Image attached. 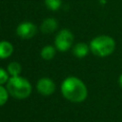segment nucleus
Here are the masks:
<instances>
[{"label":"nucleus","mask_w":122,"mask_h":122,"mask_svg":"<svg viewBox=\"0 0 122 122\" xmlns=\"http://www.w3.org/2000/svg\"><path fill=\"white\" fill-rule=\"evenodd\" d=\"M62 95L72 103H81L88 96L85 83L76 76H68L61 84Z\"/></svg>","instance_id":"obj_1"},{"label":"nucleus","mask_w":122,"mask_h":122,"mask_svg":"<svg viewBox=\"0 0 122 122\" xmlns=\"http://www.w3.org/2000/svg\"><path fill=\"white\" fill-rule=\"evenodd\" d=\"M6 88L12 97L16 99H25L31 93V84L26 78L18 76H10L6 84Z\"/></svg>","instance_id":"obj_2"},{"label":"nucleus","mask_w":122,"mask_h":122,"mask_svg":"<svg viewBox=\"0 0 122 122\" xmlns=\"http://www.w3.org/2000/svg\"><path fill=\"white\" fill-rule=\"evenodd\" d=\"M89 45L91 51L98 57L110 56L115 50L114 39L112 36L106 34L95 36L92 39Z\"/></svg>","instance_id":"obj_3"},{"label":"nucleus","mask_w":122,"mask_h":122,"mask_svg":"<svg viewBox=\"0 0 122 122\" xmlns=\"http://www.w3.org/2000/svg\"><path fill=\"white\" fill-rule=\"evenodd\" d=\"M73 43V34L68 29H63L58 31L54 39L55 48L60 51H68Z\"/></svg>","instance_id":"obj_4"},{"label":"nucleus","mask_w":122,"mask_h":122,"mask_svg":"<svg viewBox=\"0 0 122 122\" xmlns=\"http://www.w3.org/2000/svg\"><path fill=\"white\" fill-rule=\"evenodd\" d=\"M37 32L36 26L31 22H22L16 29L17 35L22 39H30Z\"/></svg>","instance_id":"obj_5"},{"label":"nucleus","mask_w":122,"mask_h":122,"mask_svg":"<svg viewBox=\"0 0 122 122\" xmlns=\"http://www.w3.org/2000/svg\"><path fill=\"white\" fill-rule=\"evenodd\" d=\"M36 90L40 94L44 96H49L54 92L55 84L51 78L42 77L36 83Z\"/></svg>","instance_id":"obj_6"},{"label":"nucleus","mask_w":122,"mask_h":122,"mask_svg":"<svg viewBox=\"0 0 122 122\" xmlns=\"http://www.w3.org/2000/svg\"><path fill=\"white\" fill-rule=\"evenodd\" d=\"M90 51H91L90 50V45H88L84 42H79V43L75 44L72 48L73 55L78 57V58H83V57L87 56Z\"/></svg>","instance_id":"obj_7"},{"label":"nucleus","mask_w":122,"mask_h":122,"mask_svg":"<svg viewBox=\"0 0 122 122\" xmlns=\"http://www.w3.org/2000/svg\"><path fill=\"white\" fill-rule=\"evenodd\" d=\"M57 27L58 23L54 18H47L42 22L40 30L43 33H51L56 30Z\"/></svg>","instance_id":"obj_8"},{"label":"nucleus","mask_w":122,"mask_h":122,"mask_svg":"<svg viewBox=\"0 0 122 122\" xmlns=\"http://www.w3.org/2000/svg\"><path fill=\"white\" fill-rule=\"evenodd\" d=\"M13 51V46L9 41H0V59L8 58Z\"/></svg>","instance_id":"obj_9"},{"label":"nucleus","mask_w":122,"mask_h":122,"mask_svg":"<svg viewBox=\"0 0 122 122\" xmlns=\"http://www.w3.org/2000/svg\"><path fill=\"white\" fill-rule=\"evenodd\" d=\"M40 55L45 60H51L55 55V48L51 45H47V46L42 48Z\"/></svg>","instance_id":"obj_10"},{"label":"nucleus","mask_w":122,"mask_h":122,"mask_svg":"<svg viewBox=\"0 0 122 122\" xmlns=\"http://www.w3.org/2000/svg\"><path fill=\"white\" fill-rule=\"evenodd\" d=\"M7 71L10 76H18L22 71V67L18 62L12 61L8 65Z\"/></svg>","instance_id":"obj_11"},{"label":"nucleus","mask_w":122,"mask_h":122,"mask_svg":"<svg viewBox=\"0 0 122 122\" xmlns=\"http://www.w3.org/2000/svg\"><path fill=\"white\" fill-rule=\"evenodd\" d=\"M9 92L7 90V88L3 87V85H0V107L5 105L9 99Z\"/></svg>","instance_id":"obj_12"},{"label":"nucleus","mask_w":122,"mask_h":122,"mask_svg":"<svg viewBox=\"0 0 122 122\" xmlns=\"http://www.w3.org/2000/svg\"><path fill=\"white\" fill-rule=\"evenodd\" d=\"M45 4L51 10H57L61 6V0H45Z\"/></svg>","instance_id":"obj_13"},{"label":"nucleus","mask_w":122,"mask_h":122,"mask_svg":"<svg viewBox=\"0 0 122 122\" xmlns=\"http://www.w3.org/2000/svg\"><path fill=\"white\" fill-rule=\"evenodd\" d=\"M9 75L10 74H9L8 71L4 70L3 68H0V85L7 84V82L10 79V76Z\"/></svg>","instance_id":"obj_14"},{"label":"nucleus","mask_w":122,"mask_h":122,"mask_svg":"<svg viewBox=\"0 0 122 122\" xmlns=\"http://www.w3.org/2000/svg\"><path fill=\"white\" fill-rule=\"evenodd\" d=\"M118 84H119V86L122 88V73L119 75V77H118Z\"/></svg>","instance_id":"obj_15"}]
</instances>
